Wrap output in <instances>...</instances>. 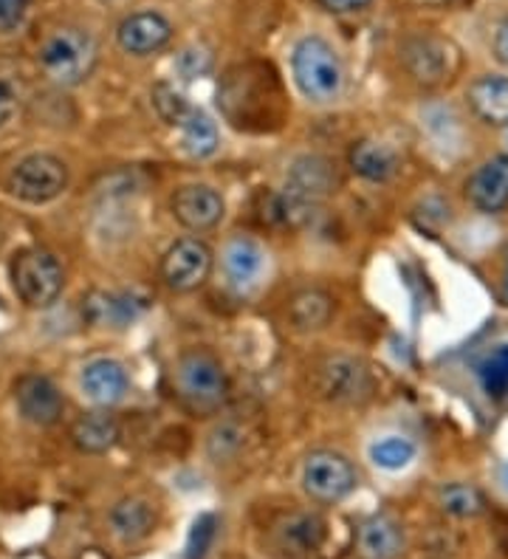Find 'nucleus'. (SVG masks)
Returning a JSON list of instances; mask_svg holds the SVG:
<instances>
[{
    "mask_svg": "<svg viewBox=\"0 0 508 559\" xmlns=\"http://www.w3.org/2000/svg\"><path fill=\"white\" fill-rule=\"evenodd\" d=\"M181 144L184 151L190 153L192 158H206L217 151V144H221V136H217V124L212 122L203 110H192L187 122L181 124Z\"/></svg>",
    "mask_w": 508,
    "mask_h": 559,
    "instance_id": "24",
    "label": "nucleus"
},
{
    "mask_svg": "<svg viewBox=\"0 0 508 559\" xmlns=\"http://www.w3.org/2000/svg\"><path fill=\"white\" fill-rule=\"evenodd\" d=\"M176 384L181 399L196 409H217L229 396V379L215 354L192 348L176 365Z\"/></svg>",
    "mask_w": 508,
    "mask_h": 559,
    "instance_id": "4",
    "label": "nucleus"
},
{
    "mask_svg": "<svg viewBox=\"0 0 508 559\" xmlns=\"http://www.w3.org/2000/svg\"><path fill=\"white\" fill-rule=\"evenodd\" d=\"M173 37V26L164 14L158 12H135L125 17L116 28V40L122 46V51L133 57H150L162 51Z\"/></svg>",
    "mask_w": 508,
    "mask_h": 559,
    "instance_id": "12",
    "label": "nucleus"
},
{
    "mask_svg": "<svg viewBox=\"0 0 508 559\" xmlns=\"http://www.w3.org/2000/svg\"><path fill=\"white\" fill-rule=\"evenodd\" d=\"M14 402L26 421L37 424V427H51L60 421L62 409H66V399L57 390V384L40 373L23 376L17 388H14Z\"/></svg>",
    "mask_w": 508,
    "mask_h": 559,
    "instance_id": "10",
    "label": "nucleus"
},
{
    "mask_svg": "<svg viewBox=\"0 0 508 559\" xmlns=\"http://www.w3.org/2000/svg\"><path fill=\"white\" fill-rule=\"evenodd\" d=\"M240 443H244V436H240V430H237L235 424H217L215 430L210 432V455L215 457V461H226V457L235 455V452L240 450Z\"/></svg>",
    "mask_w": 508,
    "mask_h": 559,
    "instance_id": "29",
    "label": "nucleus"
},
{
    "mask_svg": "<svg viewBox=\"0 0 508 559\" xmlns=\"http://www.w3.org/2000/svg\"><path fill=\"white\" fill-rule=\"evenodd\" d=\"M14 294L28 308H46L57 300L66 286V272L60 260L46 249H23L9 263Z\"/></svg>",
    "mask_w": 508,
    "mask_h": 559,
    "instance_id": "3",
    "label": "nucleus"
},
{
    "mask_svg": "<svg viewBox=\"0 0 508 559\" xmlns=\"http://www.w3.org/2000/svg\"><path fill=\"white\" fill-rule=\"evenodd\" d=\"M212 539H215V518H212V514H201V518L192 523L190 539H187V559L206 557Z\"/></svg>",
    "mask_w": 508,
    "mask_h": 559,
    "instance_id": "30",
    "label": "nucleus"
},
{
    "mask_svg": "<svg viewBox=\"0 0 508 559\" xmlns=\"http://www.w3.org/2000/svg\"><path fill=\"white\" fill-rule=\"evenodd\" d=\"M333 317V297L322 288H303L288 302V320L297 331H322Z\"/></svg>",
    "mask_w": 508,
    "mask_h": 559,
    "instance_id": "21",
    "label": "nucleus"
},
{
    "mask_svg": "<svg viewBox=\"0 0 508 559\" xmlns=\"http://www.w3.org/2000/svg\"><path fill=\"white\" fill-rule=\"evenodd\" d=\"M265 254L255 240L249 238H235L224 249V272L229 277L232 286L249 288L258 283V277L263 274Z\"/></svg>",
    "mask_w": 508,
    "mask_h": 559,
    "instance_id": "20",
    "label": "nucleus"
},
{
    "mask_svg": "<svg viewBox=\"0 0 508 559\" xmlns=\"http://www.w3.org/2000/svg\"><path fill=\"white\" fill-rule=\"evenodd\" d=\"M71 441L76 443V450L88 452V455H102L108 452L116 441H119V421L110 416L108 409H94L85 413L71 427Z\"/></svg>",
    "mask_w": 508,
    "mask_h": 559,
    "instance_id": "19",
    "label": "nucleus"
},
{
    "mask_svg": "<svg viewBox=\"0 0 508 559\" xmlns=\"http://www.w3.org/2000/svg\"><path fill=\"white\" fill-rule=\"evenodd\" d=\"M317 393L333 404H362L373 393V376L353 356H328L317 368Z\"/></svg>",
    "mask_w": 508,
    "mask_h": 559,
    "instance_id": "8",
    "label": "nucleus"
},
{
    "mask_svg": "<svg viewBox=\"0 0 508 559\" xmlns=\"http://www.w3.org/2000/svg\"><path fill=\"white\" fill-rule=\"evenodd\" d=\"M40 66L57 85H80L96 66V43L82 28H57L40 48Z\"/></svg>",
    "mask_w": 508,
    "mask_h": 559,
    "instance_id": "2",
    "label": "nucleus"
},
{
    "mask_svg": "<svg viewBox=\"0 0 508 559\" xmlns=\"http://www.w3.org/2000/svg\"><path fill=\"white\" fill-rule=\"evenodd\" d=\"M469 108L481 122L492 128H506L508 124V76L486 74L469 85L466 91Z\"/></svg>",
    "mask_w": 508,
    "mask_h": 559,
    "instance_id": "17",
    "label": "nucleus"
},
{
    "mask_svg": "<svg viewBox=\"0 0 508 559\" xmlns=\"http://www.w3.org/2000/svg\"><path fill=\"white\" fill-rule=\"evenodd\" d=\"M506 480H508V472H506Z\"/></svg>",
    "mask_w": 508,
    "mask_h": 559,
    "instance_id": "37",
    "label": "nucleus"
},
{
    "mask_svg": "<svg viewBox=\"0 0 508 559\" xmlns=\"http://www.w3.org/2000/svg\"><path fill=\"white\" fill-rule=\"evenodd\" d=\"M351 167L373 185H385L399 173V153L379 139H362L351 147Z\"/></svg>",
    "mask_w": 508,
    "mask_h": 559,
    "instance_id": "18",
    "label": "nucleus"
},
{
    "mask_svg": "<svg viewBox=\"0 0 508 559\" xmlns=\"http://www.w3.org/2000/svg\"><path fill=\"white\" fill-rule=\"evenodd\" d=\"M466 199L474 210L495 215L508 206V156L483 162L466 181Z\"/></svg>",
    "mask_w": 508,
    "mask_h": 559,
    "instance_id": "13",
    "label": "nucleus"
},
{
    "mask_svg": "<svg viewBox=\"0 0 508 559\" xmlns=\"http://www.w3.org/2000/svg\"><path fill=\"white\" fill-rule=\"evenodd\" d=\"M415 3H421V7H447L452 0H415Z\"/></svg>",
    "mask_w": 508,
    "mask_h": 559,
    "instance_id": "36",
    "label": "nucleus"
},
{
    "mask_svg": "<svg viewBox=\"0 0 508 559\" xmlns=\"http://www.w3.org/2000/svg\"><path fill=\"white\" fill-rule=\"evenodd\" d=\"M153 108H156V114L169 128H181L187 122V117L196 110L187 103V96L173 88L169 82H158L156 88H153Z\"/></svg>",
    "mask_w": 508,
    "mask_h": 559,
    "instance_id": "27",
    "label": "nucleus"
},
{
    "mask_svg": "<svg viewBox=\"0 0 508 559\" xmlns=\"http://www.w3.org/2000/svg\"><path fill=\"white\" fill-rule=\"evenodd\" d=\"M303 489L317 503H339L356 489V469L345 455L333 450H317L305 457Z\"/></svg>",
    "mask_w": 508,
    "mask_h": 559,
    "instance_id": "6",
    "label": "nucleus"
},
{
    "mask_svg": "<svg viewBox=\"0 0 508 559\" xmlns=\"http://www.w3.org/2000/svg\"><path fill=\"white\" fill-rule=\"evenodd\" d=\"M401 60H404V69L410 71L415 82H421V85H440V82L452 80L461 57H458V48L447 37L418 35L404 43Z\"/></svg>",
    "mask_w": 508,
    "mask_h": 559,
    "instance_id": "7",
    "label": "nucleus"
},
{
    "mask_svg": "<svg viewBox=\"0 0 508 559\" xmlns=\"http://www.w3.org/2000/svg\"><path fill=\"white\" fill-rule=\"evenodd\" d=\"M210 69H212L210 48L190 46V48H184L181 57H178V71H181L184 80H196V76H203Z\"/></svg>",
    "mask_w": 508,
    "mask_h": 559,
    "instance_id": "31",
    "label": "nucleus"
},
{
    "mask_svg": "<svg viewBox=\"0 0 508 559\" xmlns=\"http://www.w3.org/2000/svg\"><path fill=\"white\" fill-rule=\"evenodd\" d=\"M212 272V249L201 238H181L169 246L162 260L164 286L178 294L196 292Z\"/></svg>",
    "mask_w": 508,
    "mask_h": 559,
    "instance_id": "9",
    "label": "nucleus"
},
{
    "mask_svg": "<svg viewBox=\"0 0 508 559\" xmlns=\"http://www.w3.org/2000/svg\"><path fill=\"white\" fill-rule=\"evenodd\" d=\"M495 57L508 69V21L500 23L495 35Z\"/></svg>",
    "mask_w": 508,
    "mask_h": 559,
    "instance_id": "34",
    "label": "nucleus"
},
{
    "mask_svg": "<svg viewBox=\"0 0 508 559\" xmlns=\"http://www.w3.org/2000/svg\"><path fill=\"white\" fill-rule=\"evenodd\" d=\"M413 457H415V443L410 441V438L387 436L370 447V461L379 466V469H387V472L404 469V466L413 464Z\"/></svg>",
    "mask_w": 508,
    "mask_h": 559,
    "instance_id": "26",
    "label": "nucleus"
},
{
    "mask_svg": "<svg viewBox=\"0 0 508 559\" xmlns=\"http://www.w3.org/2000/svg\"><path fill=\"white\" fill-rule=\"evenodd\" d=\"M328 537V523L317 512H297L285 518L277 525V543L285 554L292 557H308L322 548Z\"/></svg>",
    "mask_w": 508,
    "mask_h": 559,
    "instance_id": "16",
    "label": "nucleus"
},
{
    "mask_svg": "<svg viewBox=\"0 0 508 559\" xmlns=\"http://www.w3.org/2000/svg\"><path fill=\"white\" fill-rule=\"evenodd\" d=\"M9 192L23 204H51L68 187V167L51 153H32L14 164L7 181Z\"/></svg>",
    "mask_w": 508,
    "mask_h": 559,
    "instance_id": "5",
    "label": "nucleus"
},
{
    "mask_svg": "<svg viewBox=\"0 0 508 559\" xmlns=\"http://www.w3.org/2000/svg\"><path fill=\"white\" fill-rule=\"evenodd\" d=\"M294 82L299 94L314 105L336 103L345 91V66L339 60L336 48L322 37H303L292 57Z\"/></svg>",
    "mask_w": 508,
    "mask_h": 559,
    "instance_id": "1",
    "label": "nucleus"
},
{
    "mask_svg": "<svg viewBox=\"0 0 508 559\" xmlns=\"http://www.w3.org/2000/svg\"><path fill=\"white\" fill-rule=\"evenodd\" d=\"M328 12H336V14H351V12H359L365 9L370 0H319Z\"/></svg>",
    "mask_w": 508,
    "mask_h": 559,
    "instance_id": "33",
    "label": "nucleus"
},
{
    "mask_svg": "<svg viewBox=\"0 0 508 559\" xmlns=\"http://www.w3.org/2000/svg\"><path fill=\"white\" fill-rule=\"evenodd\" d=\"M144 311V302H135L130 294H108L96 292L85 302V314L96 325L125 328Z\"/></svg>",
    "mask_w": 508,
    "mask_h": 559,
    "instance_id": "23",
    "label": "nucleus"
},
{
    "mask_svg": "<svg viewBox=\"0 0 508 559\" xmlns=\"http://www.w3.org/2000/svg\"><path fill=\"white\" fill-rule=\"evenodd\" d=\"M359 559H399L404 554V528L387 514H373L356 534Z\"/></svg>",
    "mask_w": 508,
    "mask_h": 559,
    "instance_id": "15",
    "label": "nucleus"
},
{
    "mask_svg": "<svg viewBox=\"0 0 508 559\" xmlns=\"http://www.w3.org/2000/svg\"><path fill=\"white\" fill-rule=\"evenodd\" d=\"M224 199L221 192L206 185H187L173 195V215L190 233H206L224 218Z\"/></svg>",
    "mask_w": 508,
    "mask_h": 559,
    "instance_id": "11",
    "label": "nucleus"
},
{
    "mask_svg": "<svg viewBox=\"0 0 508 559\" xmlns=\"http://www.w3.org/2000/svg\"><path fill=\"white\" fill-rule=\"evenodd\" d=\"M80 382H82V390H85V396H88L91 402L102 404V407L119 404L125 396H128V390H130V379L125 365L122 361L108 359V356L88 361V365L82 368Z\"/></svg>",
    "mask_w": 508,
    "mask_h": 559,
    "instance_id": "14",
    "label": "nucleus"
},
{
    "mask_svg": "<svg viewBox=\"0 0 508 559\" xmlns=\"http://www.w3.org/2000/svg\"><path fill=\"white\" fill-rule=\"evenodd\" d=\"M153 525H156V512L142 498H125L110 512V528L125 543H139V539H144L153 532Z\"/></svg>",
    "mask_w": 508,
    "mask_h": 559,
    "instance_id": "22",
    "label": "nucleus"
},
{
    "mask_svg": "<svg viewBox=\"0 0 508 559\" xmlns=\"http://www.w3.org/2000/svg\"><path fill=\"white\" fill-rule=\"evenodd\" d=\"M483 495L474 486L466 484H452L447 489H440V509L454 518H474V514L483 512Z\"/></svg>",
    "mask_w": 508,
    "mask_h": 559,
    "instance_id": "28",
    "label": "nucleus"
},
{
    "mask_svg": "<svg viewBox=\"0 0 508 559\" xmlns=\"http://www.w3.org/2000/svg\"><path fill=\"white\" fill-rule=\"evenodd\" d=\"M500 294L508 306V243L503 246V269H500Z\"/></svg>",
    "mask_w": 508,
    "mask_h": 559,
    "instance_id": "35",
    "label": "nucleus"
},
{
    "mask_svg": "<svg viewBox=\"0 0 508 559\" xmlns=\"http://www.w3.org/2000/svg\"><path fill=\"white\" fill-rule=\"evenodd\" d=\"M477 379H481V388L486 390L488 399L500 402L508 396V342L483 356L481 365H477Z\"/></svg>",
    "mask_w": 508,
    "mask_h": 559,
    "instance_id": "25",
    "label": "nucleus"
},
{
    "mask_svg": "<svg viewBox=\"0 0 508 559\" xmlns=\"http://www.w3.org/2000/svg\"><path fill=\"white\" fill-rule=\"evenodd\" d=\"M26 3L28 0H0V28L3 32H12L14 26H21Z\"/></svg>",
    "mask_w": 508,
    "mask_h": 559,
    "instance_id": "32",
    "label": "nucleus"
}]
</instances>
